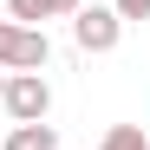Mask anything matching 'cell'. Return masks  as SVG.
Returning a JSON list of instances; mask_svg holds the SVG:
<instances>
[{
    "instance_id": "6da1fadb",
    "label": "cell",
    "mask_w": 150,
    "mask_h": 150,
    "mask_svg": "<svg viewBox=\"0 0 150 150\" xmlns=\"http://www.w3.org/2000/svg\"><path fill=\"white\" fill-rule=\"evenodd\" d=\"M46 59H52L46 26H13V20H0V72H39Z\"/></svg>"
},
{
    "instance_id": "7a4b0ae2",
    "label": "cell",
    "mask_w": 150,
    "mask_h": 150,
    "mask_svg": "<svg viewBox=\"0 0 150 150\" xmlns=\"http://www.w3.org/2000/svg\"><path fill=\"white\" fill-rule=\"evenodd\" d=\"M0 105H7L13 124H46V111H52V85H46L39 72H7Z\"/></svg>"
},
{
    "instance_id": "3957f363",
    "label": "cell",
    "mask_w": 150,
    "mask_h": 150,
    "mask_svg": "<svg viewBox=\"0 0 150 150\" xmlns=\"http://www.w3.org/2000/svg\"><path fill=\"white\" fill-rule=\"evenodd\" d=\"M72 39H79V52H117L124 20L111 7H79V13H72Z\"/></svg>"
},
{
    "instance_id": "277c9868",
    "label": "cell",
    "mask_w": 150,
    "mask_h": 150,
    "mask_svg": "<svg viewBox=\"0 0 150 150\" xmlns=\"http://www.w3.org/2000/svg\"><path fill=\"white\" fill-rule=\"evenodd\" d=\"M0 150H59V131L52 124H13L0 137Z\"/></svg>"
},
{
    "instance_id": "5b68a950",
    "label": "cell",
    "mask_w": 150,
    "mask_h": 150,
    "mask_svg": "<svg viewBox=\"0 0 150 150\" xmlns=\"http://www.w3.org/2000/svg\"><path fill=\"white\" fill-rule=\"evenodd\" d=\"M98 150H150V137H144V124H111Z\"/></svg>"
},
{
    "instance_id": "8992f818",
    "label": "cell",
    "mask_w": 150,
    "mask_h": 150,
    "mask_svg": "<svg viewBox=\"0 0 150 150\" xmlns=\"http://www.w3.org/2000/svg\"><path fill=\"white\" fill-rule=\"evenodd\" d=\"M7 20H13V26H39V20H46V0H7Z\"/></svg>"
},
{
    "instance_id": "52a82bcc",
    "label": "cell",
    "mask_w": 150,
    "mask_h": 150,
    "mask_svg": "<svg viewBox=\"0 0 150 150\" xmlns=\"http://www.w3.org/2000/svg\"><path fill=\"white\" fill-rule=\"evenodd\" d=\"M117 20H150V0H111Z\"/></svg>"
},
{
    "instance_id": "ba28073f",
    "label": "cell",
    "mask_w": 150,
    "mask_h": 150,
    "mask_svg": "<svg viewBox=\"0 0 150 150\" xmlns=\"http://www.w3.org/2000/svg\"><path fill=\"white\" fill-rule=\"evenodd\" d=\"M79 7H85V0H46V20H72Z\"/></svg>"
},
{
    "instance_id": "9c48e42d",
    "label": "cell",
    "mask_w": 150,
    "mask_h": 150,
    "mask_svg": "<svg viewBox=\"0 0 150 150\" xmlns=\"http://www.w3.org/2000/svg\"><path fill=\"white\" fill-rule=\"evenodd\" d=\"M0 91H7V72H0Z\"/></svg>"
}]
</instances>
